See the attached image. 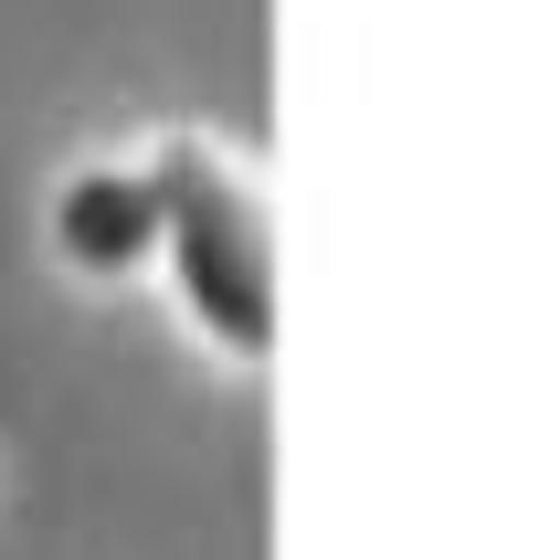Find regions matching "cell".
I'll list each match as a JSON object with an SVG mask.
<instances>
[{"instance_id": "cell-2", "label": "cell", "mask_w": 560, "mask_h": 560, "mask_svg": "<svg viewBox=\"0 0 560 560\" xmlns=\"http://www.w3.org/2000/svg\"><path fill=\"white\" fill-rule=\"evenodd\" d=\"M54 244L85 276H127L138 254H159V170H85V180H63Z\"/></svg>"}, {"instance_id": "cell-1", "label": "cell", "mask_w": 560, "mask_h": 560, "mask_svg": "<svg viewBox=\"0 0 560 560\" xmlns=\"http://www.w3.org/2000/svg\"><path fill=\"white\" fill-rule=\"evenodd\" d=\"M159 244L180 276L190 317L212 328L233 360L276 349V265H265V201L222 170L201 138L159 149Z\"/></svg>"}]
</instances>
